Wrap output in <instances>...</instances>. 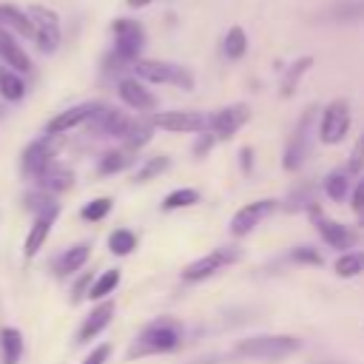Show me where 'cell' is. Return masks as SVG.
Segmentation results:
<instances>
[{
	"instance_id": "obj_28",
	"label": "cell",
	"mask_w": 364,
	"mask_h": 364,
	"mask_svg": "<svg viewBox=\"0 0 364 364\" xmlns=\"http://www.w3.org/2000/svg\"><path fill=\"white\" fill-rule=\"evenodd\" d=\"M154 131H156V128L151 125V119H131V125H128V131H125L122 142H125V148L139 151L142 145H148V142H151Z\"/></svg>"
},
{
	"instance_id": "obj_23",
	"label": "cell",
	"mask_w": 364,
	"mask_h": 364,
	"mask_svg": "<svg viewBox=\"0 0 364 364\" xmlns=\"http://www.w3.org/2000/svg\"><path fill=\"white\" fill-rule=\"evenodd\" d=\"M134 156H136V151H131V148H114V151H105L102 156H100V162H97V173L100 176H111V173H119V171H125V168H131L134 165Z\"/></svg>"
},
{
	"instance_id": "obj_39",
	"label": "cell",
	"mask_w": 364,
	"mask_h": 364,
	"mask_svg": "<svg viewBox=\"0 0 364 364\" xmlns=\"http://www.w3.org/2000/svg\"><path fill=\"white\" fill-rule=\"evenodd\" d=\"M290 256H293V262H301V264H321L324 262L321 253L313 250V247H296Z\"/></svg>"
},
{
	"instance_id": "obj_2",
	"label": "cell",
	"mask_w": 364,
	"mask_h": 364,
	"mask_svg": "<svg viewBox=\"0 0 364 364\" xmlns=\"http://www.w3.org/2000/svg\"><path fill=\"white\" fill-rule=\"evenodd\" d=\"M301 350V341L296 336H282V333H270V336H250L236 341V353L245 358H259V361H282L293 353Z\"/></svg>"
},
{
	"instance_id": "obj_40",
	"label": "cell",
	"mask_w": 364,
	"mask_h": 364,
	"mask_svg": "<svg viewBox=\"0 0 364 364\" xmlns=\"http://www.w3.org/2000/svg\"><path fill=\"white\" fill-rule=\"evenodd\" d=\"M108 355H111V344L105 341V344H97V347L82 358V364H105Z\"/></svg>"
},
{
	"instance_id": "obj_29",
	"label": "cell",
	"mask_w": 364,
	"mask_h": 364,
	"mask_svg": "<svg viewBox=\"0 0 364 364\" xmlns=\"http://www.w3.org/2000/svg\"><path fill=\"white\" fill-rule=\"evenodd\" d=\"M222 51H225L228 60H242L245 57V51H247V34H245L242 26H230L228 28V34L222 40Z\"/></svg>"
},
{
	"instance_id": "obj_42",
	"label": "cell",
	"mask_w": 364,
	"mask_h": 364,
	"mask_svg": "<svg viewBox=\"0 0 364 364\" xmlns=\"http://www.w3.org/2000/svg\"><path fill=\"white\" fill-rule=\"evenodd\" d=\"M213 142H216V136H213L210 131H202V136H199L196 145H193V154H196V156H205V154L213 148Z\"/></svg>"
},
{
	"instance_id": "obj_3",
	"label": "cell",
	"mask_w": 364,
	"mask_h": 364,
	"mask_svg": "<svg viewBox=\"0 0 364 364\" xmlns=\"http://www.w3.org/2000/svg\"><path fill=\"white\" fill-rule=\"evenodd\" d=\"M134 77L142 82H156V85H176L182 91H193V74L185 65L176 63H165V60H136L134 65Z\"/></svg>"
},
{
	"instance_id": "obj_10",
	"label": "cell",
	"mask_w": 364,
	"mask_h": 364,
	"mask_svg": "<svg viewBox=\"0 0 364 364\" xmlns=\"http://www.w3.org/2000/svg\"><path fill=\"white\" fill-rule=\"evenodd\" d=\"M236 259H239V250H236V247H216V250H210V253L193 259V262L182 270V282H188V284L205 282V279H210L216 270H222L225 264H233Z\"/></svg>"
},
{
	"instance_id": "obj_20",
	"label": "cell",
	"mask_w": 364,
	"mask_h": 364,
	"mask_svg": "<svg viewBox=\"0 0 364 364\" xmlns=\"http://www.w3.org/2000/svg\"><path fill=\"white\" fill-rule=\"evenodd\" d=\"M111 318H114V301H100V304L82 318V324H80V330H77V341L85 344V341L97 338V336L111 324Z\"/></svg>"
},
{
	"instance_id": "obj_22",
	"label": "cell",
	"mask_w": 364,
	"mask_h": 364,
	"mask_svg": "<svg viewBox=\"0 0 364 364\" xmlns=\"http://www.w3.org/2000/svg\"><path fill=\"white\" fill-rule=\"evenodd\" d=\"M0 28H6V31H11V34H20V37H26V40L34 37V26H31L28 14H26L23 9L11 6V3H0Z\"/></svg>"
},
{
	"instance_id": "obj_18",
	"label": "cell",
	"mask_w": 364,
	"mask_h": 364,
	"mask_svg": "<svg viewBox=\"0 0 364 364\" xmlns=\"http://www.w3.org/2000/svg\"><path fill=\"white\" fill-rule=\"evenodd\" d=\"M57 216H60V210L34 213V222H31V228H28V233H26V242H23V256H26V259H34V253L46 245V239H48L51 225L57 222Z\"/></svg>"
},
{
	"instance_id": "obj_32",
	"label": "cell",
	"mask_w": 364,
	"mask_h": 364,
	"mask_svg": "<svg viewBox=\"0 0 364 364\" xmlns=\"http://www.w3.org/2000/svg\"><path fill=\"white\" fill-rule=\"evenodd\" d=\"M108 250L114 256H128L136 250V233L128 230V228H117L111 236H108Z\"/></svg>"
},
{
	"instance_id": "obj_17",
	"label": "cell",
	"mask_w": 364,
	"mask_h": 364,
	"mask_svg": "<svg viewBox=\"0 0 364 364\" xmlns=\"http://www.w3.org/2000/svg\"><path fill=\"white\" fill-rule=\"evenodd\" d=\"M71 185H74V171L65 168V165H60L57 159L34 176V188H40V191H46V193H54V196L63 193V191H68Z\"/></svg>"
},
{
	"instance_id": "obj_35",
	"label": "cell",
	"mask_w": 364,
	"mask_h": 364,
	"mask_svg": "<svg viewBox=\"0 0 364 364\" xmlns=\"http://www.w3.org/2000/svg\"><path fill=\"white\" fill-rule=\"evenodd\" d=\"M196 202H199V191H193V188H176V191H171V193L162 199V210L168 213V210L191 208V205H196Z\"/></svg>"
},
{
	"instance_id": "obj_46",
	"label": "cell",
	"mask_w": 364,
	"mask_h": 364,
	"mask_svg": "<svg viewBox=\"0 0 364 364\" xmlns=\"http://www.w3.org/2000/svg\"><path fill=\"white\" fill-rule=\"evenodd\" d=\"M358 219H361V225H364V210H361V213H358Z\"/></svg>"
},
{
	"instance_id": "obj_8",
	"label": "cell",
	"mask_w": 364,
	"mask_h": 364,
	"mask_svg": "<svg viewBox=\"0 0 364 364\" xmlns=\"http://www.w3.org/2000/svg\"><path fill=\"white\" fill-rule=\"evenodd\" d=\"M353 114H350V102L347 100H333L324 105L321 119H318V139L324 145H338L347 131H350Z\"/></svg>"
},
{
	"instance_id": "obj_14",
	"label": "cell",
	"mask_w": 364,
	"mask_h": 364,
	"mask_svg": "<svg viewBox=\"0 0 364 364\" xmlns=\"http://www.w3.org/2000/svg\"><path fill=\"white\" fill-rule=\"evenodd\" d=\"M100 108H102V102H97V100L71 105V108L54 114V117L46 122V134H65V131H71V128H77V125H85Z\"/></svg>"
},
{
	"instance_id": "obj_21",
	"label": "cell",
	"mask_w": 364,
	"mask_h": 364,
	"mask_svg": "<svg viewBox=\"0 0 364 364\" xmlns=\"http://www.w3.org/2000/svg\"><path fill=\"white\" fill-rule=\"evenodd\" d=\"M91 256V245L88 242H80V245H71L68 250H63L57 259H54V276L57 279H65L71 273H77Z\"/></svg>"
},
{
	"instance_id": "obj_25",
	"label": "cell",
	"mask_w": 364,
	"mask_h": 364,
	"mask_svg": "<svg viewBox=\"0 0 364 364\" xmlns=\"http://www.w3.org/2000/svg\"><path fill=\"white\" fill-rule=\"evenodd\" d=\"M0 355H3V364H20V358H23V333L17 327H3L0 330Z\"/></svg>"
},
{
	"instance_id": "obj_16",
	"label": "cell",
	"mask_w": 364,
	"mask_h": 364,
	"mask_svg": "<svg viewBox=\"0 0 364 364\" xmlns=\"http://www.w3.org/2000/svg\"><path fill=\"white\" fill-rule=\"evenodd\" d=\"M85 125L91 128V134H100V136H119V139H122L125 131H128V125H131V117L122 114V111H117V108L102 105Z\"/></svg>"
},
{
	"instance_id": "obj_19",
	"label": "cell",
	"mask_w": 364,
	"mask_h": 364,
	"mask_svg": "<svg viewBox=\"0 0 364 364\" xmlns=\"http://www.w3.org/2000/svg\"><path fill=\"white\" fill-rule=\"evenodd\" d=\"M0 63L17 74H28L31 71V60L23 51V46L17 43V37L6 28H0Z\"/></svg>"
},
{
	"instance_id": "obj_9",
	"label": "cell",
	"mask_w": 364,
	"mask_h": 364,
	"mask_svg": "<svg viewBox=\"0 0 364 364\" xmlns=\"http://www.w3.org/2000/svg\"><path fill=\"white\" fill-rule=\"evenodd\" d=\"M250 114H253V111H250L247 102L225 105V108L208 114V128H205V131H210L216 139H230L239 128H245V125L250 122Z\"/></svg>"
},
{
	"instance_id": "obj_4",
	"label": "cell",
	"mask_w": 364,
	"mask_h": 364,
	"mask_svg": "<svg viewBox=\"0 0 364 364\" xmlns=\"http://www.w3.org/2000/svg\"><path fill=\"white\" fill-rule=\"evenodd\" d=\"M63 142H65L63 134H46V136L28 142L20 154V173L26 179H34L43 168H48L57 159V154L63 151Z\"/></svg>"
},
{
	"instance_id": "obj_1",
	"label": "cell",
	"mask_w": 364,
	"mask_h": 364,
	"mask_svg": "<svg viewBox=\"0 0 364 364\" xmlns=\"http://www.w3.org/2000/svg\"><path fill=\"white\" fill-rule=\"evenodd\" d=\"M182 344V324L176 318H156L151 321L136 341L128 350V358H142V355H159V353H173Z\"/></svg>"
},
{
	"instance_id": "obj_6",
	"label": "cell",
	"mask_w": 364,
	"mask_h": 364,
	"mask_svg": "<svg viewBox=\"0 0 364 364\" xmlns=\"http://www.w3.org/2000/svg\"><path fill=\"white\" fill-rule=\"evenodd\" d=\"M111 31H114V54L125 63V65H134L145 48V28L142 23L131 20V17H119L111 23Z\"/></svg>"
},
{
	"instance_id": "obj_11",
	"label": "cell",
	"mask_w": 364,
	"mask_h": 364,
	"mask_svg": "<svg viewBox=\"0 0 364 364\" xmlns=\"http://www.w3.org/2000/svg\"><path fill=\"white\" fill-rule=\"evenodd\" d=\"M151 125L173 134H202L208 128V114L202 111H159L151 117Z\"/></svg>"
},
{
	"instance_id": "obj_41",
	"label": "cell",
	"mask_w": 364,
	"mask_h": 364,
	"mask_svg": "<svg viewBox=\"0 0 364 364\" xmlns=\"http://www.w3.org/2000/svg\"><path fill=\"white\" fill-rule=\"evenodd\" d=\"M91 282H94V276H91V273H82V276L74 282V287H71V299H74V301L85 299V296H88V287H91Z\"/></svg>"
},
{
	"instance_id": "obj_37",
	"label": "cell",
	"mask_w": 364,
	"mask_h": 364,
	"mask_svg": "<svg viewBox=\"0 0 364 364\" xmlns=\"http://www.w3.org/2000/svg\"><path fill=\"white\" fill-rule=\"evenodd\" d=\"M111 205H114L111 196H97V199H91L88 205H82L80 216H82L85 222H100V219H105V216L111 213Z\"/></svg>"
},
{
	"instance_id": "obj_38",
	"label": "cell",
	"mask_w": 364,
	"mask_h": 364,
	"mask_svg": "<svg viewBox=\"0 0 364 364\" xmlns=\"http://www.w3.org/2000/svg\"><path fill=\"white\" fill-rule=\"evenodd\" d=\"M344 171H347L350 176L364 171V134L355 139V145H353V151H350V156H347V165H344Z\"/></svg>"
},
{
	"instance_id": "obj_15",
	"label": "cell",
	"mask_w": 364,
	"mask_h": 364,
	"mask_svg": "<svg viewBox=\"0 0 364 364\" xmlns=\"http://www.w3.org/2000/svg\"><path fill=\"white\" fill-rule=\"evenodd\" d=\"M117 94H119V100H122L128 108H134V111H154V108H156V97H154V94L148 91V85H145L142 80H136V77H119Z\"/></svg>"
},
{
	"instance_id": "obj_34",
	"label": "cell",
	"mask_w": 364,
	"mask_h": 364,
	"mask_svg": "<svg viewBox=\"0 0 364 364\" xmlns=\"http://www.w3.org/2000/svg\"><path fill=\"white\" fill-rule=\"evenodd\" d=\"M336 273L341 279H353L358 273H364V253L361 250H350V253H341L336 259Z\"/></svg>"
},
{
	"instance_id": "obj_5",
	"label": "cell",
	"mask_w": 364,
	"mask_h": 364,
	"mask_svg": "<svg viewBox=\"0 0 364 364\" xmlns=\"http://www.w3.org/2000/svg\"><path fill=\"white\" fill-rule=\"evenodd\" d=\"M316 114L318 108L310 105L304 108V114L299 117L290 139H287V148H284V171H299L310 154V145H313V125H316Z\"/></svg>"
},
{
	"instance_id": "obj_7",
	"label": "cell",
	"mask_w": 364,
	"mask_h": 364,
	"mask_svg": "<svg viewBox=\"0 0 364 364\" xmlns=\"http://www.w3.org/2000/svg\"><path fill=\"white\" fill-rule=\"evenodd\" d=\"M26 14H28V20L34 26V37L31 40L37 43V48L43 54L57 51V46H60V17H57V11H51L48 6L31 3L26 9Z\"/></svg>"
},
{
	"instance_id": "obj_26",
	"label": "cell",
	"mask_w": 364,
	"mask_h": 364,
	"mask_svg": "<svg viewBox=\"0 0 364 364\" xmlns=\"http://www.w3.org/2000/svg\"><path fill=\"white\" fill-rule=\"evenodd\" d=\"M0 97L6 102H20L26 97V80H23V74L0 65Z\"/></svg>"
},
{
	"instance_id": "obj_31",
	"label": "cell",
	"mask_w": 364,
	"mask_h": 364,
	"mask_svg": "<svg viewBox=\"0 0 364 364\" xmlns=\"http://www.w3.org/2000/svg\"><path fill=\"white\" fill-rule=\"evenodd\" d=\"M117 284H119V270H117V267H111V270L100 273V276L91 282V287H88V296H85V299L102 301L105 296H111V293L117 290Z\"/></svg>"
},
{
	"instance_id": "obj_43",
	"label": "cell",
	"mask_w": 364,
	"mask_h": 364,
	"mask_svg": "<svg viewBox=\"0 0 364 364\" xmlns=\"http://www.w3.org/2000/svg\"><path fill=\"white\" fill-rule=\"evenodd\" d=\"M353 210H355V213L364 210V176L358 179V185H355V191H353Z\"/></svg>"
},
{
	"instance_id": "obj_30",
	"label": "cell",
	"mask_w": 364,
	"mask_h": 364,
	"mask_svg": "<svg viewBox=\"0 0 364 364\" xmlns=\"http://www.w3.org/2000/svg\"><path fill=\"white\" fill-rule=\"evenodd\" d=\"M324 193H327L333 202L347 199V193H350V173H347L344 168L330 171V173L324 176Z\"/></svg>"
},
{
	"instance_id": "obj_33",
	"label": "cell",
	"mask_w": 364,
	"mask_h": 364,
	"mask_svg": "<svg viewBox=\"0 0 364 364\" xmlns=\"http://www.w3.org/2000/svg\"><path fill=\"white\" fill-rule=\"evenodd\" d=\"M171 168V159L168 156H151V159H145L139 168H136V173H134V182L136 185H142V182H151V179H156L159 173H165Z\"/></svg>"
},
{
	"instance_id": "obj_12",
	"label": "cell",
	"mask_w": 364,
	"mask_h": 364,
	"mask_svg": "<svg viewBox=\"0 0 364 364\" xmlns=\"http://www.w3.org/2000/svg\"><path fill=\"white\" fill-rule=\"evenodd\" d=\"M307 210H310V219H313V225H316L318 236H321L333 250H350V247L355 245V233H353L350 228H344L341 222H336V219L324 216V210H321V208H316V205H310Z\"/></svg>"
},
{
	"instance_id": "obj_36",
	"label": "cell",
	"mask_w": 364,
	"mask_h": 364,
	"mask_svg": "<svg viewBox=\"0 0 364 364\" xmlns=\"http://www.w3.org/2000/svg\"><path fill=\"white\" fill-rule=\"evenodd\" d=\"M313 193H316V185H313V182H301L299 191H293V193L287 196L284 210H301V208L316 205V202H313Z\"/></svg>"
},
{
	"instance_id": "obj_44",
	"label": "cell",
	"mask_w": 364,
	"mask_h": 364,
	"mask_svg": "<svg viewBox=\"0 0 364 364\" xmlns=\"http://www.w3.org/2000/svg\"><path fill=\"white\" fill-rule=\"evenodd\" d=\"M239 159H242V171L247 173V171L253 168V148H250V145H245V148L239 151Z\"/></svg>"
},
{
	"instance_id": "obj_45",
	"label": "cell",
	"mask_w": 364,
	"mask_h": 364,
	"mask_svg": "<svg viewBox=\"0 0 364 364\" xmlns=\"http://www.w3.org/2000/svg\"><path fill=\"white\" fill-rule=\"evenodd\" d=\"M154 0H128V6L131 9H145V6H151Z\"/></svg>"
},
{
	"instance_id": "obj_27",
	"label": "cell",
	"mask_w": 364,
	"mask_h": 364,
	"mask_svg": "<svg viewBox=\"0 0 364 364\" xmlns=\"http://www.w3.org/2000/svg\"><path fill=\"white\" fill-rule=\"evenodd\" d=\"M23 208L34 216V213H48V210H60V202L54 193H46L40 188H28L23 193Z\"/></svg>"
},
{
	"instance_id": "obj_13",
	"label": "cell",
	"mask_w": 364,
	"mask_h": 364,
	"mask_svg": "<svg viewBox=\"0 0 364 364\" xmlns=\"http://www.w3.org/2000/svg\"><path fill=\"white\" fill-rule=\"evenodd\" d=\"M276 205H279L276 199H256V202L239 208V210L233 213V219H230V233H233V236H247L256 225H262V222L276 210Z\"/></svg>"
},
{
	"instance_id": "obj_24",
	"label": "cell",
	"mask_w": 364,
	"mask_h": 364,
	"mask_svg": "<svg viewBox=\"0 0 364 364\" xmlns=\"http://www.w3.org/2000/svg\"><path fill=\"white\" fill-rule=\"evenodd\" d=\"M313 68V57L310 54H304V57H296L290 65H287V71H284V77H282V97L287 100V97H293V91L299 88V82H301V77L307 74Z\"/></svg>"
}]
</instances>
